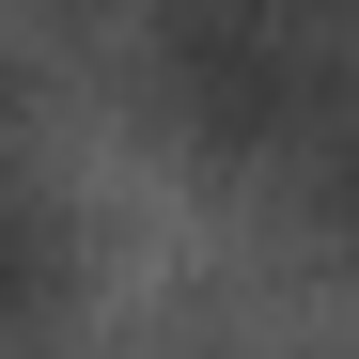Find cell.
I'll use <instances>...</instances> for the list:
<instances>
[{
	"mask_svg": "<svg viewBox=\"0 0 359 359\" xmlns=\"http://www.w3.org/2000/svg\"><path fill=\"white\" fill-rule=\"evenodd\" d=\"M141 63L203 156H313L359 109V32L328 0H141Z\"/></svg>",
	"mask_w": 359,
	"mask_h": 359,
	"instance_id": "6da1fadb",
	"label": "cell"
},
{
	"mask_svg": "<svg viewBox=\"0 0 359 359\" xmlns=\"http://www.w3.org/2000/svg\"><path fill=\"white\" fill-rule=\"evenodd\" d=\"M63 313V203H47V172L0 141V328Z\"/></svg>",
	"mask_w": 359,
	"mask_h": 359,
	"instance_id": "7a4b0ae2",
	"label": "cell"
},
{
	"mask_svg": "<svg viewBox=\"0 0 359 359\" xmlns=\"http://www.w3.org/2000/svg\"><path fill=\"white\" fill-rule=\"evenodd\" d=\"M297 203H313V219L344 234V250H359V109H344V126H328L313 156H297Z\"/></svg>",
	"mask_w": 359,
	"mask_h": 359,
	"instance_id": "3957f363",
	"label": "cell"
}]
</instances>
